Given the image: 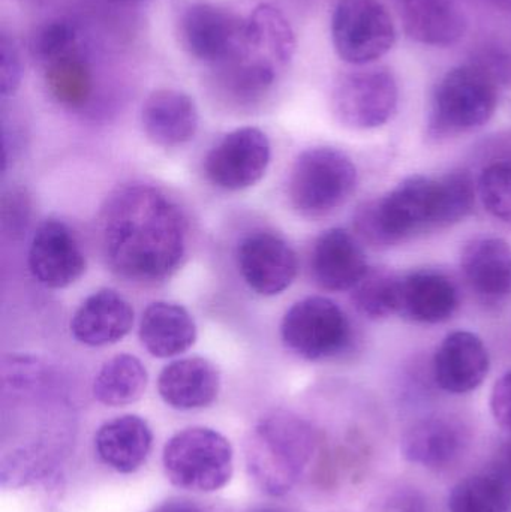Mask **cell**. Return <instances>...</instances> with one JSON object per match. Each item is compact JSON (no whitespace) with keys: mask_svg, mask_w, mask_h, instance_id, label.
I'll list each match as a JSON object with an SVG mask.
<instances>
[{"mask_svg":"<svg viewBox=\"0 0 511 512\" xmlns=\"http://www.w3.org/2000/svg\"><path fill=\"white\" fill-rule=\"evenodd\" d=\"M495 474L500 475L511 486V442L498 454V466Z\"/></svg>","mask_w":511,"mask_h":512,"instance_id":"8d00e7d4","label":"cell"},{"mask_svg":"<svg viewBox=\"0 0 511 512\" xmlns=\"http://www.w3.org/2000/svg\"><path fill=\"white\" fill-rule=\"evenodd\" d=\"M272 159V146L261 129L246 126L225 135L204 159L207 180L224 191L257 185Z\"/></svg>","mask_w":511,"mask_h":512,"instance_id":"8fae6325","label":"cell"},{"mask_svg":"<svg viewBox=\"0 0 511 512\" xmlns=\"http://www.w3.org/2000/svg\"><path fill=\"white\" fill-rule=\"evenodd\" d=\"M44 78L48 92L63 107L78 110L92 96V72L78 51L45 66Z\"/></svg>","mask_w":511,"mask_h":512,"instance_id":"4316f807","label":"cell"},{"mask_svg":"<svg viewBox=\"0 0 511 512\" xmlns=\"http://www.w3.org/2000/svg\"><path fill=\"white\" fill-rule=\"evenodd\" d=\"M251 512H285L282 510H278V508H257V510Z\"/></svg>","mask_w":511,"mask_h":512,"instance_id":"f35d334b","label":"cell"},{"mask_svg":"<svg viewBox=\"0 0 511 512\" xmlns=\"http://www.w3.org/2000/svg\"><path fill=\"white\" fill-rule=\"evenodd\" d=\"M497 84L479 63L452 69L435 93L432 129L455 135L486 125L497 110Z\"/></svg>","mask_w":511,"mask_h":512,"instance_id":"8992f818","label":"cell"},{"mask_svg":"<svg viewBox=\"0 0 511 512\" xmlns=\"http://www.w3.org/2000/svg\"><path fill=\"white\" fill-rule=\"evenodd\" d=\"M77 53V30L71 21L53 20L39 27L32 39V54L42 66Z\"/></svg>","mask_w":511,"mask_h":512,"instance_id":"f546056e","label":"cell"},{"mask_svg":"<svg viewBox=\"0 0 511 512\" xmlns=\"http://www.w3.org/2000/svg\"><path fill=\"white\" fill-rule=\"evenodd\" d=\"M29 270L45 288L63 289L86 271V255L74 231L62 221L42 222L29 248Z\"/></svg>","mask_w":511,"mask_h":512,"instance_id":"7c38bea8","label":"cell"},{"mask_svg":"<svg viewBox=\"0 0 511 512\" xmlns=\"http://www.w3.org/2000/svg\"><path fill=\"white\" fill-rule=\"evenodd\" d=\"M467 432L450 418H426L414 424L402 438V456L413 465L441 469L455 463L464 453Z\"/></svg>","mask_w":511,"mask_h":512,"instance_id":"ffe728a7","label":"cell"},{"mask_svg":"<svg viewBox=\"0 0 511 512\" xmlns=\"http://www.w3.org/2000/svg\"><path fill=\"white\" fill-rule=\"evenodd\" d=\"M162 460L171 484L189 492H216L233 475L230 442L206 427L176 433L165 445Z\"/></svg>","mask_w":511,"mask_h":512,"instance_id":"5b68a950","label":"cell"},{"mask_svg":"<svg viewBox=\"0 0 511 512\" xmlns=\"http://www.w3.org/2000/svg\"><path fill=\"white\" fill-rule=\"evenodd\" d=\"M330 105L338 122L347 128H380L398 107L395 77L383 68L342 75L333 87Z\"/></svg>","mask_w":511,"mask_h":512,"instance_id":"9c48e42d","label":"cell"},{"mask_svg":"<svg viewBox=\"0 0 511 512\" xmlns=\"http://www.w3.org/2000/svg\"><path fill=\"white\" fill-rule=\"evenodd\" d=\"M114 2H137V0H114Z\"/></svg>","mask_w":511,"mask_h":512,"instance_id":"ab89813d","label":"cell"},{"mask_svg":"<svg viewBox=\"0 0 511 512\" xmlns=\"http://www.w3.org/2000/svg\"><path fill=\"white\" fill-rule=\"evenodd\" d=\"M491 411L498 426L511 435V372L495 382L491 393Z\"/></svg>","mask_w":511,"mask_h":512,"instance_id":"836d02e7","label":"cell"},{"mask_svg":"<svg viewBox=\"0 0 511 512\" xmlns=\"http://www.w3.org/2000/svg\"><path fill=\"white\" fill-rule=\"evenodd\" d=\"M282 340L309 361L332 360L344 354L353 340V328L344 310L326 297L297 301L282 319Z\"/></svg>","mask_w":511,"mask_h":512,"instance_id":"52a82bcc","label":"cell"},{"mask_svg":"<svg viewBox=\"0 0 511 512\" xmlns=\"http://www.w3.org/2000/svg\"><path fill=\"white\" fill-rule=\"evenodd\" d=\"M221 388L218 369L206 358L173 361L158 378L159 396L171 408L194 411L215 402Z\"/></svg>","mask_w":511,"mask_h":512,"instance_id":"d6986e66","label":"cell"},{"mask_svg":"<svg viewBox=\"0 0 511 512\" xmlns=\"http://www.w3.org/2000/svg\"><path fill=\"white\" fill-rule=\"evenodd\" d=\"M99 242L108 267L138 285L170 279L185 258L188 221L179 204L152 185L123 186L99 215Z\"/></svg>","mask_w":511,"mask_h":512,"instance_id":"6da1fadb","label":"cell"},{"mask_svg":"<svg viewBox=\"0 0 511 512\" xmlns=\"http://www.w3.org/2000/svg\"><path fill=\"white\" fill-rule=\"evenodd\" d=\"M152 512H203L194 502L186 499H170L164 504L158 505Z\"/></svg>","mask_w":511,"mask_h":512,"instance_id":"d590c367","label":"cell"},{"mask_svg":"<svg viewBox=\"0 0 511 512\" xmlns=\"http://www.w3.org/2000/svg\"><path fill=\"white\" fill-rule=\"evenodd\" d=\"M483 206L494 218L511 225V164L495 162L483 170L479 179Z\"/></svg>","mask_w":511,"mask_h":512,"instance_id":"4dcf8cb0","label":"cell"},{"mask_svg":"<svg viewBox=\"0 0 511 512\" xmlns=\"http://www.w3.org/2000/svg\"><path fill=\"white\" fill-rule=\"evenodd\" d=\"M336 53L351 65H368L390 51L396 29L380 0H339L332 20Z\"/></svg>","mask_w":511,"mask_h":512,"instance_id":"ba28073f","label":"cell"},{"mask_svg":"<svg viewBox=\"0 0 511 512\" xmlns=\"http://www.w3.org/2000/svg\"><path fill=\"white\" fill-rule=\"evenodd\" d=\"M296 38L287 18L270 5H261L246 17L242 53L233 62L267 66L281 71L293 59Z\"/></svg>","mask_w":511,"mask_h":512,"instance_id":"e0dca14e","label":"cell"},{"mask_svg":"<svg viewBox=\"0 0 511 512\" xmlns=\"http://www.w3.org/2000/svg\"><path fill=\"white\" fill-rule=\"evenodd\" d=\"M140 340L153 357H176L194 346L197 325L180 304L155 301L141 316Z\"/></svg>","mask_w":511,"mask_h":512,"instance_id":"44dd1931","label":"cell"},{"mask_svg":"<svg viewBox=\"0 0 511 512\" xmlns=\"http://www.w3.org/2000/svg\"><path fill=\"white\" fill-rule=\"evenodd\" d=\"M311 273L317 285L326 291H350L369 273L368 261L348 231L332 228L315 242Z\"/></svg>","mask_w":511,"mask_h":512,"instance_id":"9a60e30c","label":"cell"},{"mask_svg":"<svg viewBox=\"0 0 511 512\" xmlns=\"http://www.w3.org/2000/svg\"><path fill=\"white\" fill-rule=\"evenodd\" d=\"M134 309L114 289L89 295L75 310L71 333L77 342L92 348L114 345L131 333Z\"/></svg>","mask_w":511,"mask_h":512,"instance_id":"2e32d148","label":"cell"},{"mask_svg":"<svg viewBox=\"0 0 511 512\" xmlns=\"http://www.w3.org/2000/svg\"><path fill=\"white\" fill-rule=\"evenodd\" d=\"M462 271L474 292L486 300L511 294V245L497 237L471 242L462 252Z\"/></svg>","mask_w":511,"mask_h":512,"instance_id":"603a6c76","label":"cell"},{"mask_svg":"<svg viewBox=\"0 0 511 512\" xmlns=\"http://www.w3.org/2000/svg\"><path fill=\"white\" fill-rule=\"evenodd\" d=\"M353 303L369 319H383L399 313L401 279L393 274L369 271L353 289Z\"/></svg>","mask_w":511,"mask_h":512,"instance_id":"f1b7e54d","label":"cell"},{"mask_svg":"<svg viewBox=\"0 0 511 512\" xmlns=\"http://www.w3.org/2000/svg\"><path fill=\"white\" fill-rule=\"evenodd\" d=\"M245 30L246 18L212 3H194L180 17L183 48L194 59L218 68L242 53Z\"/></svg>","mask_w":511,"mask_h":512,"instance_id":"30bf717a","label":"cell"},{"mask_svg":"<svg viewBox=\"0 0 511 512\" xmlns=\"http://www.w3.org/2000/svg\"><path fill=\"white\" fill-rule=\"evenodd\" d=\"M491 369L488 348L470 331L450 333L434 358V376L447 393L467 394L477 390Z\"/></svg>","mask_w":511,"mask_h":512,"instance_id":"5bb4252c","label":"cell"},{"mask_svg":"<svg viewBox=\"0 0 511 512\" xmlns=\"http://www.w3.org/2000/svg\"><path fill=\"white\" fill-rule=\"evenodd\" d=\"M380 512H423V505L416 495L402 493L390 498Z\"/></svg>","mask_w":511,"mask_h":512,"instance_id":"e575fe53","label":"cell"},{"mask_svg":"<svg viewBox=\"0 0 511 512\" xmlns=\"http://www.w3.org/2000/svg\"><path fill=\"white\" fill-rule=\"evenodd\" d=\"M152 442V430L143 418L123 415L98 430L95 447L105 465L120 474H132L146 462Z\"/></svg>","mask_w":511,"mask_h":512,"instance_id":"7402d4cb","label":"cell"},{"mask_svg":"<svg viewBox=\"0 0 511 512\" xmlns=\"http://www.w3.org/2000/svg\"><path fill=\"white\" fill-rule=\"evenodd\" d=\"M405 30L417 42L455 44L464 36L465 18L455 0H399Z\"/></svg>","mask_w":511,"mask_h":512,"instance_id":"d4e9b609","label":"cell"},{"mask_svg":"<svg viewBox=\"0 0 511 512\" xmlns=\"http://www.w3.org/2000/svg\"><path fill=\"white\" fill-rule=\"evenodd\" d=\"M3 228L8 231L11 236L23 234L26 230L27 222H29V198L23 191L9 192L3 197Z\"/></svg>","mask_w":511,"mask_h":512,"instance_id":"d6a6232c","label":"cell"},{"mask_svg":"<svg viewBox=\"0 0 511 512\" xmlns=\"http://www.w3.org/2000/svg\"><path fill=\"white\" fill-rule=\"evenodd\" d=\"M147 370L131 354H120L99 369L93 381V396L111 408L131 405L141 399L147 387Z\"/></svg>","mask_w":511,"mask_h":512,"instance_id":"484cf974","label":"cell"},{"mask_svg":"<svg viewBox=\"0 0 511 512\" xmlns=\"http://www.w3.org/2000/svg\"><path fill=\"white\" fill-rule=\"evenodd\" d=\"M23 78L20 54L14 42L6 35L0 41V93L3 98L15 95Z\"/></svg>","mask_w":511,"mask_h":512,"instance_id":"1f68e13d","label":"cell"},{"mask_svg":"<svg viewBox=\"0 0 511 512\" xmlns=\"http://www.w3.org/2000/svg\"><path fill=\"white\" fill-rule=\"evenodd\" d=\"M474 203L476 189L467 173L441 179L411 176L381 200L359 207L354 225L371 245H399L464 221L473 212Z\"/></svg>","mask_w":511,"mask_h":512,"instance_id":"7a4b0ae2","label":"cell"},{"mask_svg":"<svg viewBox=\"0 0 511 512\" xmlns=\"http://www.w3.org/2000/svg\"><path fill=\"white\" fill-rule=\"evenodd\" d=\"M141 123L147 138L158 146H183L197 134V105L180 90H155L144 101Z\"/></svg>","mask_w":511,"mask_h":512,"instance_id":"ac0fdd59","label":"cell"},{"mask_svg":"<svg viewBox=\"0 0 511 512\" xmlns=\"http://www.w3.org/2000/svg\"><path fill=\"white\" fill-rule=\"evenodd\" d=\"M237 264L246 285L263 297L290 288L299 270L296 252L282 237L272 233L251 234L237 249Z\"/></svg>","mask_w":511,"mask_h":512,"instance_id":"4fadbf2b","label":"cell"},{"mask_svg":"<svg viewBox=\"0 0 511 512\" xmlns=\"http://www.w3.org/2000/svg\"><path fill=\"white\" fill-rule=\"evenodd\" d=\"M459 297L452 280L437 271H416L401 279L399 313L411 321L440 324L452 318Z\"/></svg>","mask_w":511,"mask_h":512,"instance_id":"cb8c5ba5","label":"cell"},{"mask_svg":"<svg viewBox=\"0 0 511 512\" xmlns=\"http://www.w3.org/2000/svg\"><path fill=\"white\" fill-rule=\"evenodd\" d=\"M495 3L501 8H511V0H495Z\"/></svg>","mask_w":511,"mask_h":512,"instance_id":"74e56055","label":"cell"},{"mask_svg":"<svg viewBox=\"0 0 511 512\" xmlns=\"http://www.w3.org/2000/svg\"><path fill=\"white\" fill-rule=\"evenodd\" d=\"M450 512H511V486L497 474L473 475L456 484Z\"/></svg>","mask_w":511,"mask_h":512,"instance_id":"83f0119b","label":"cell"},{"mask_svg":"<svg viewBox=\"0 0 511 512\" xmlns=\"http://www.w3.org/2000/svg\"><path fill=\"white\" fill-rule=\"evenodd\" d=\"M356 185V165L344 152L314 147L297 156L288 179V198L300 215L323 218L344 206Z\"/></svg>","mask_w":511,"mask_h":512,"instance_id":"277c9868","label":"cell"},{"mask_svg":"<svg viewBox=\"0 0 511 512\" xmlns=\"http://www.w3.org/2000/svg\"><path fill=\"white\" fill-rule=\"evenodd\" d=\"M317 436L305 421L285 412L264 418L246 448V462L258 486L272 496L290 492L311 463Z\"/></svg>","mask_w":511,"mask_h":512,"instance_id":"3957f363","label":"cell"}]
</instances>
